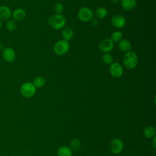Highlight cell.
Wrapping results in <instances>:
<instances>
[{"label": "cell", "mask_w": 156, "mask_h": 156, "mask_svg": "<svg viewBox=\"0 0 156 156\" xmlns=\"http://www.w3.org/2000/svg\"><path fill=\"white\" fill-rule=\"evenodd\" d=\"M80 147V142L78 139H73L70 143V149L71 151H77Z\"/></svg>", "instance_id": "603a6c76"}, {"label": "cell", "mask_w": 156, "mask_h": 156, "mask_svg": "<svg viewBox=\"0 0 156 156\" xmlns=\"http://www.w3.org/2000/svg\"><path fill=\"white\" fill-rule=\"evenodd\" d=\"M110 1L113 4H116L119 2V0H110Z\"/></svg>", "instance_id": "484cf974"}, {"label": "cell", "mask_w": 156, "mask_h": 156, "mask_svg": "<svg viewBox=\"0 0 156 156\" xmlns=\"http://www.w3.org/2000/svg\"><path fill=\"white\" fill-rule=\"evenodd\" d=\"M69 49V43L64 40L57 41L54 46V52L56 55H63L66 54Z\"/></svg>", "instance_id": "277c9868"}, {"label": "cell", "mask_w": 156, "mask_h": 156, "mask_svg": "<svg viewBox=\"0 0 156 156\" xmlns=\"http://www.w3.org/2000/svg\"><path fill=\"white\" fill-rule=\"evenodd\" d=\"M91 24H92L93 26H96V25H98V20L96 19V18H94V19L93 18V19L91 20Z\"/></svg>", "instance_id": "d4e9b609"}, {"label": "cell", "mask_w": 156, "mask_h": 156, "mask_svg": "<svg viewBox=\"0 0 156 156\" xmlns=\"http://www.w3.org/2000/svg\"><path fill=\"white\" fill-rule=\"evenodd\" d=\"M2 26V20L0 19V29H1Z\"/></svg>", "instance_id": "83f0119b"}, {"label": "cell", "mask_w": 156, "mask_h": 156, "mask_svg": "<svg viewBox=\"0 0 156 156\" xmlns=\"http://www.w3.org/2000/svg\"><path fill=\"white\" fill-rule=\"evenodd\" d=\"M110 147L112 152L115 154H118L122 151L124 144L121 139L115 138L111 141Z\"/></svg>", "instance_id": "9c48e42d"}, {"label": "cell", "mask_w": 156, "mask_h": 156, "mask_svg": "<svg viewBox=\"0 0 156 156\" xmlns=\"http://www.w3.org/2000/svg\"><path fill=\"white\" fill-rule=\"evenodd\" d=\"M58 156H71L72 151L67 146H62L57 150Z\"/></svg>", "instance_id": "e0dca14e"}, {"label": "cell", "mask_w": 156, "mask_h": 156, "mask_svg": "<svg viewBox=\"0 0 156 156\" xmlns=\"http://www.w3.org/2000/svg\"><path fill=\"white\" fill-rule=\"evenodd\" d=\"M45 83H46L45 79L43 77L40 76H38L35 77L32 82V83L36 87V88L43 87L45 85Z\"/></svg>", "instance_id": "ac0fdd59"}, {"label": "cell", "mask_w": 156, "mask_h": 156, "mask_svg": "<svg viewBox=\"0 0 156 156\" xmlns=\"http://www.w3.org/2000/svg\"><path fill=\"white\" fill-rule=\"evenodd\" d=\"M122 62L124 66L127 69H134L136 67L138 63V55L132 51L126 52L123 56Z\"/></svg>", "instance_id": "6da1fadb"}, {"label": "cell", "mask_w": 156, "mask_h": 156, "mask_svg": "<svg viewBox=\"0 0 156 156\" xmlns=\"http://www.w3.org/2000/svg\"><path fill=\"white\" fill-rule=\"evenodd\" d=\"M121 7L126 11L133 10L136 6V0H121Z\"/></svg>", "instance_id": "4fadbf2b"}, {"label": "cell", "mask_w": 156, "mask_h": 156, "mask_svg": "<svg viewBox=\"0 0 156 156\" xmlns=\"http://www.w3.org/2000/svg\"><path fill=\"white\" fill-rule=\"evenodd\" d=\"M26 16V11L21 8H17L15 9L13 12L12 16L13 19L16 21H23Z\"/></svg>", "instance_id": "7c38bea8"}, {"label": "cell", "mask_w": 156, "mask_h": 156, "mask_svg": "<svg viewBox=\"0 0 156 156\" xmlns=\"http://www.w3.org/2000/svg\"><path fill=\"white\" fill-rule=\"evenodd\" d=\"M114 43L110 38H104L99 42V48L104 53H110L114 48Z\"/></svg>", "instance_id": "8992f818"}, {"label": "cell", "mask_w": 156, "mask_h": 156, "mask_svg": "<svg viewBox=\"0 0 156 156\" xmlns=\"http://www.w3.org/2000/svg\"><path fill=\"white\" fill-rule=\"evenodd\" d=\"M94 15L96 19L102 20V19L105 18V17L107 16L108 10L106 8H105L104 7H100L95 10Z\"/></svg>", "instance_id": "2e32d148"}, {"label": "cell", "mask_w": 156, "mask_h": 156, "mask_svg": "<svg viewBox=\"0 0 156 156\" xmlns=\"http://www.w3.org/2000/svg\"><path fill=\"white\" fill-rule=\"evenodd\" d=\"M5 27L9 32H13L17 28V23L13 19H9L6 23Z\"/></svg>", "instance_id": "ffe728a7"}, {"label": "cell", "mask_w": 156, "mask_h": 156, "mask_svg": "<svg viewBox=\"0 0 156 156\" xmlns=\"http://www.w3.org/2000/svg\"><path fill=\"white\" fill-rule=\"evenodd\" d=\"M2 55L4 60L7 62H12L15 60L16 54L14 49L10 47H7L2 50Z\"/></svg>", "instance_id": "30bf717a"}, {"label": "cell", "mask_w": 156, "mask_h": 156, "mask_svg": "<svg viewBox=\"0 0 156 156\" xmlns=\"http://www.w3.org/2000/svg\"><path fill=\"white\" fill-rule=\"evenodd\" d=\"M20 93L25 98H30L34 96L36 93V87L32 82H26L22 84L20 87Z\"/></svg>", "instance_id": "3957f363"}, {"label": "cell", "mask_w": 156, "mask_h": 156, "mask_svg": "<svg viewBox=\"0 0 156 156\" xmlns=\"http://www.w3.org/2000/svg\"><path fill=\"white\" fill-rule=\"evenodd\" d=\"M118 48L123 52H127L132 49V43L127 39H122L118 42Z\"/></svg>", "instance_id": "5bb4252c"}, {"label": "cell", "mask_w": 156, "mask_h": 156, "mask_svg": "<svg viewBox=\"0 0 156 156\" xmlns=\"http://www.w3.org/2000/svg\"><path fill=\"white\" fill-rule=\"evenodd\" d=\"M109 72L115 78H119L123 75L124 70L122 65L118 62H113L109 66Z\"/></svg>", "instance_id": "52a82bcc"}, {"label": "cell", "mask_w": 156, "mask_h": 156, "mask_svg": "<svg viewBox=\"0 0 156 156\" xmlns=\"http://www.w3.org/2000/svg\"><path fill=\"white\" fill-rule=\"evenodd\" d=\"M111 24L115 28L122 29L125 26L126 20L124 16L121 15H115L111 18Z\"/></svg>", "instance_id": "ba28073f"}, {"label": "cell", "mask_w": 156, "mask_h": 156, "mask_svg": "<svg viewBox=\"0 0 156 156\" xmlns=\"http://www.w3.org/2000/svg\"><path fill=\"white\" fill-rule=\"evenodd\" d=\"M110 38L114 43H116V42L118 43L122 39V34L119 30H116L111 34Z\"/></svg>", "instance_id": "7402d4cb"}, {"label": "cell", "mask_w": 156, "mask_h": 156, "mask_svg": "<svg viewBox=\"0 0 156 156\" xmlns=\"http://www.w3.org/2000/svg\"><path fill=\"white\" fill-rule=\"evenodd\" d=\"M54 10L55 14H62L64 10V5L61 2H57L54 6Z\"/></svg>", "instance_id": "cb8c5ba5"}, {"label": "cell", "mask_w": 156, "mask_h": 156, "mask_svg": "<svg viewBox=\"0 0 156 156\" xmlns=\"http://www.w3.org/2000/svg\"><path fill=\"white\" fill-rule=\"evenodd\" d=\"M66 18L62 14H54L49 19L50 27L54 30H61L66 25Z\"/></svg>", "instance_id": "7a4b0ae2"}, {"label": "cell", "mask_w": 156, "mask_h": 156, "mask_svg": "<svg viewBox=\"0 0 156 156\" xmlns=\"http://www.w3.org/2000/svg\"><path fill=\"white\" fill-rule=\"evenodd\" d=\"M101 60L102 62L105 65H111L113 62V58L111 54L110 53H104L102 55Z\"/></svg>", "instance_id": "44dd1931"}, {"label": "cell", "mask_w": 156, "mask_h": 156, "mask_svg": "<svg viewBox=\"0 0 156 156\" xmlns=\"http://www.w3.org/2000/svg\"><path fill=\"white\" fill-rule=\"evenodd\" d=\"M12 12L6 5H0V19L1 20H8L12 17Z\"/></svg>", "instance_id": "8fae6325"}, {"label": "cell", "mask_w": 156, "mask_h": 156, "mask_svg": "<svg viewBox=\"0 0 156 156\" xmlns=\"http://www.w3.org/2000/svg\"><path fill=\"white\" fill-rule=\"evenodd\" d=\"M156 132L155 128L153 126H147L144 130V135L145 137L151 138L155 136Z\"/></svg>", "instance_id": "d6986e66"}, {"label": "cell", "mask_w": 156, "mask_h": 156, "mask_svg": "<svg viewBox=\"0 0 156 156\" xmlns=\"http://www.w3.org/2000/svg\"><path fill=\"white\" fill-rule=\"evenodd\" d=\"M61 35L63 40L68 41L73 38L74 35V31L69 27H64L62 29Z\"/></svg>", "instance_id": "9a60e30c"}, {"label": "cell", "mask_w": 156, "mask_h": 156, "mask_svg": "<svg viewBox=\"0 0 156 156\" xmlns=\"http://www.w3.org/2000/svg\"><path fill=\"white\" fill-rule=\"evenodd\" d=\"M155 137H154V140H153V144H154V147H155Z\"/></svg>", "instance_id": "4316f807"}, {"label": "cell", "mask_w": 156, "mask_h": 156, "mask_svg": "<svg viewBox=\"0 0 156 156\" xmlns=\"http://www.w3.org/2000/svg\"><path fill=\"white\" fill-rule=\"evenodd\" d=\"M94 13L91 9L87 7L80 8L77 12L79 20L82 22H88L93 18Z\"/></svg>", "instance_id": "5b68a950"}]
</instances>
